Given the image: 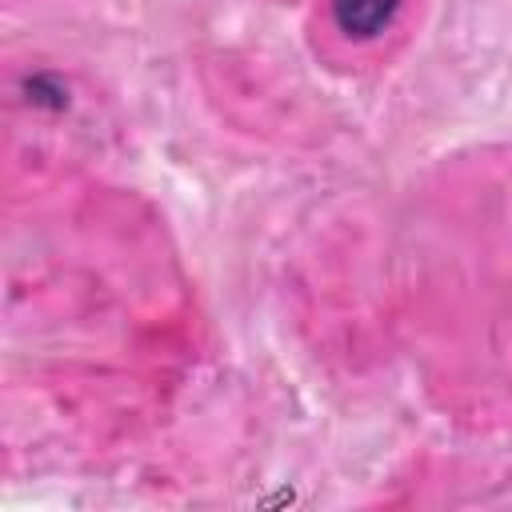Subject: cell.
<instances>
[{"label":"cell","instance_id":"obj_1","mask_svg":"<svg viewBox=\"0 0 512 512\" xmlns=\"http://www.w3.org/2000/svg\"><path fill=\"white\" fill-rule=\"evenodd\" d=\"M396 8L400 0H332V16L348 36H376L396 16Z\"/></svg>","mask_w":512,"mask_h":512}]
</instances>
